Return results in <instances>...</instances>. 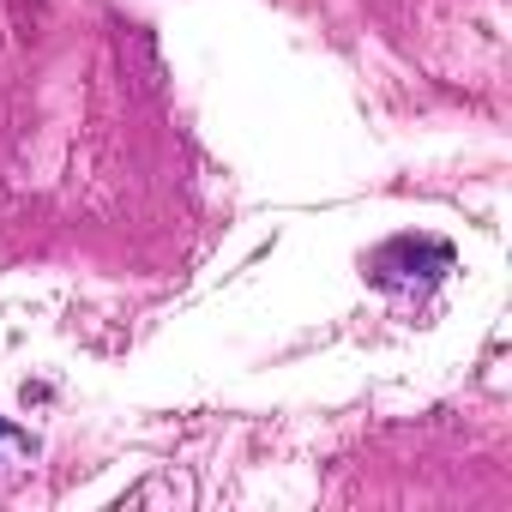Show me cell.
Wrapping results in <instances>:
<instances>
[{"instance_id": "2", "label": "cell", "mask_w": 512, "mask_h": 512, "mask_svg": "<svg viewBox=\"0 0 512 512\" xmlns=\"http://www.w3.org/2000/svg\"><path fill=\"white\" fill-rule=\"evenodd\" d=\"M13 452H31V434H25V428H7V422H0V458H13Z\"/></svg>"}, {"instance_id": "1", "label": "cell", "mask_w": 512, "mask_h": 512, "mask_svg": "<svg viewBox=\"0 0 512 512\" xmlns=\"http://www.w3.org/2000/svg\"><path fill=\"white\" fill-rule=\"evenodd\" d=\"M452 272V247L440 235H392L368 253V284L386 296H428Z\"/></svg>"}]
</instances>
